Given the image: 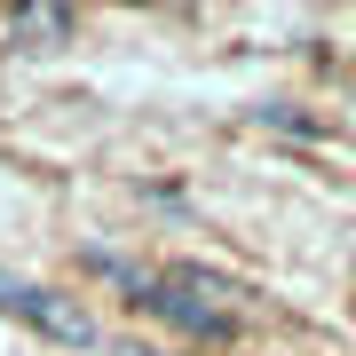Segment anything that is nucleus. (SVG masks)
<instances>
[{
	"instance_id": "f03ea898",
	"label": "nucleus",
	"mask_w": 356,
	"mask_h": 356,
	"mask_svg": "<svg viewBox=\"0 0 356 356\" xmlns=\"http://www.w3.org/2000/svg\"><path fill=\"white\" fill-rule=\"evenodd\" d=\"M0 309H8V317H24V325H40L48 341H72V348H88V341H95L88 317H72L56 293H40V285H24V277H0Z\"/></svg>"
},
{
	"instance_id": "20e7f679",
	"label": "nucleus",
	"mask_w": 356,
	"mask_h": 356,
	"mask_svg": "<svg viewBox=\"0 0 356 356\" xmlns=\"http://www.w3.org/2000/svg\"><path fill=\"white\" fill-rule=\"evenodd\" d=\"M119 356H151V348H119Z\"/></svg>"
},
{
	"instance_id": "7ed1b4c3",
	"label": "nucleus",
	"mask_w": 356,
	"mask_h": 356,
	"mask_svg": "<svg viewBox=\"0 0 356 356\" xmlns=\"http://www.w3.org/2000/svg\"><path fill=\"white\" fill-rule=\"evenodd\" d=\"M16 32H48V40H64V32H72V8H16Z\"/></svg>"
},
{
	"instance_id": "f257e3e1",
	"label": "nucleus",
	"mask_w": 356,
	"mask_h": 356,
	"mask_svg": "<svg viewBox=\"0 0 356 356\" xmlns=\"http://www.w3.org/2000/svg\"><path fill=\"white\" fill-rule=\"evenodd\" d=\"M119 277H127L175 332H191V341H229V332H238V285L214 277V269L182 261V269H166V277H135V269H119Z\"/></svg>"
}]
</instances>
